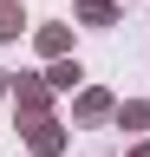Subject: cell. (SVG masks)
<instances>
[{"label": "cell", "instance_id": "cell-5", "mask_svg": "<svg viewBox=\"0 0 150 157\" xmlns=\"http://www.w3.org/2000/svg\"><path fill=\"white\" fill-rule=\"evenodd\" d=\"M72 20H79V26H118V0H79V7H72Z\"/></svg>", "mask_w": 150, "mask_h": 157}, {"label": "cell", "instance_id": "cell-1", "mask_svg": "<svg viewBox=\"0 0 150 157\" xmlns=\"http://www.w3.org/2000/svg\"><path fill=\"white\" fill-rule=\"evenodd\" d=\"M52 92L46 85V72H20L13 78V111H20V124H33V118H52Z\"/></svg>", "mask_w": 150, "mask_h": 157}, {"label": "cell", "instance_id": "cell-3", "mask_svg": "<svg viewBox=\"0 0 150 157\" xmlns=\"http://www.w3.org/2000/svg\"><path fill=\"white\" fill-rule=\"evenodd\" d=\"M111 111H118V98H111L104 85H79V98H72V124H104Z\"/></svg>", "mask_w": 150, "mask_h": 157}, {"label": "cell", "instance_id": "cell-4", "mask_svg": "<svg viewBox=\"0 0 150 157\" xmlns=\"http://www.w3.org/2000/svg\"><path fill=\"white\" fill-rule=\"evenodd\" d=\"M33 46H39L46 66H52V59H72V20H46V26H33Z\"/></svg>", "mask_w": 150, "mask_h": 157}, {"label": "cell", "instance_id": "cell-10", "mask_svg": "<svg viewBox=\"0 0 150 157\" xmlns=\"http://www.w3.org/2000/svg\"><path fill=\"white\" fill-rule=\"evenodd\" d=\"M0 98H13V72H0Z\"/></svg>", "mask_w": 150, "mask_h": 157}, {"label": "cell", "instance_id": "cell-7", "mask_svg": "<svg viewBox=\"0 0 150 157\" xmlns=\"http://www.w3.org/2000/svg\"><path fill=\"white\" fill-rule=\"evenodd\" d=\"M20 33H33L26 26V7L20 0H0V46H20Z\"/></svg>", "mask_w": 150, "mask_h": 157}, {"label": "cell", "instance_id": "cell-2", "mask_svg": "<svg viewBox=\"0 0 150 157\" xmlns=\"http://www.w3.org/2000/svg\"><path fill=\"white\" fill-rule=\"evenodd\" d=\"M20 137H26L33 157H59V151L72 144V131L59 124V118H33V124H20Z\"/></svg>", "mask_w": 150, "mask_h": 157}, {"label": "cell", "instance_id": "cell-8", "mask_svg": "<svg viewBox=\"0 0 150 157\" xmlns=\"http://www.w3.org/2000/svg\"><path fill=\"white\" fill-rule=\"evenodd\" d=\"M111 124H118V131H150V98H130V105H118V111H111Z\"/></svg>", "mask_w": 150, "mask_h": 157}, {"label": "cell", "instance_id": "cell-6", "mask_svg": "<svg viewBox=\"0 0 150 157\" xmlns=\"http://www.w3.org/2000/svg\"><path fill=\"white\" fill-rule=\"evenodd\" d=\"M46 85H52V92H79V85H85L79 52H72V59H52V66H46Z\"/></svg>", "mask_w": 150, "mask_h": 157}, {"label": "cell", "instance_id": "cell-9", "mask_svg": "<svg viewBox=\"0 0 150 157\" xmlns=\"http://www.w3.org/2000/svg\"><path fill=\"white\" fill-rule=\"evenodd\" d=\"M124 157H150V137H137V144H130V151H124Z\"/></svg>", "mask_w": 150, "mask_h": 157}]
</instances>
